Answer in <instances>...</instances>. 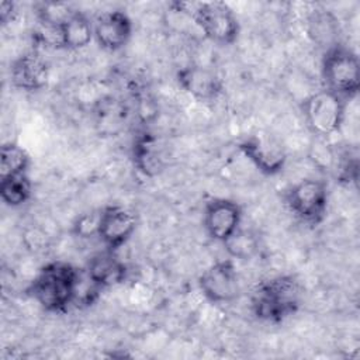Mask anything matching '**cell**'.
<instances>
[{
	"instance_id": "6da1fadb",
	"label": "cell",
	"mask_w": 360,
	"mask_h": 360,
	"mask_svg": "<svg viewBox=\"0 0 360 360\" xmlns=\"http://www.w3.org/2000/svg\"><path fill=\"white\" fill-rule=\"evenodd\" d=\"M82 271L68 262H49L30 283L28 295L46 312H65L75 304Z\"/></svg>"
},
{
	"instance_id": "7a4b0ae2",
	"label": "cell",
	"mask_w": 360,
	"mask_h": 360,
	"mask_svg": "<svg viewBox=\"0 0 360 360\" xmlns=\"http://www.w3.org/2000/svg\"><path fill=\"white\" fill-rule=\"evenodd\" d=\"M301 284L292 276H276L259 283L250 295L253 315L269 323H281L301 304Z\"/></svg>"
},
{
	"instance_id": "3957f363",
	"label": "cell",
	"mask_w": 360,
	"mask_h": 360,
	"mask_svg": "<svg viewBox=\"0 0 360 360\" xmlns=\"http://www.w3.org/2000/svg\"><path fill=\"white\" fill-rule=\"evenodd\" d=\"M184 13L193 20L205 38L221 46L232 45L238 41L240 25L233 10L224 1H181Z\"/></svg>"
},
{
	"instance_id": "277c9868",
	"label": "cell",
	"mask_w": 360,
	"mask_h": 360,
	"mask_svg": "<svg viewBox=\"0 0 360 360\" xmlns=\"http://www.w3.org/2000/svg\"><path fill=\"white\" fill-rule=\"evenodd\" d=\"M321 76L325 89L345 100L353 98L360 89V62L357 53L340 42L326 48L321 60Z\"/></svg>"
},
{
	"instance_id": "5b68a950",
	"label": "cell",
	"mask_w": 360,
	"mask_h": 360,
	"mask_svg": "<svg viewBox=\"0 0 360 360\" xmlns=\"http://www.w3.org/2000/svg\"><path fill=\"white\" fill-rule=\"evenodd\" d=\"M346 105L347 100L323 87L302 101L301 111L308 129L315 136L328 138L340 131Z\"/></svg>"
},
{
	"instance_id": "8992f818",
	"label": "cell",
	"mask_w": 360,
	"mask_h": 360,
	"mask_svg": "<svg viewBox=\"0 0 360 360\" xmlns=\"http://www.w3.org/2000/svg\"><path fill=\"white\" fill-rule=\"evenodd\" d=\"M288 211L302 224L316 226L328 212V184L315 177H304L294 183L284 195Z\"/></svg>"
},
{
	"instance_id": "52a82bcc",
	"label": "cell",
	"mask_w": 360,
	"mask_h": 360,
	"mask_svg": "<svg viewBox=\"0 0 360 360\" xmlns=\"http://www.w3.org/2000/svg\"><path fill=\"white\" fill-rule=\"evenodd\" d=\"M240 153L264 176H276L287 163V150L283 142L270 132H252L238 142Z\"/></svg>"
},
{
	"instance_id": "ba28073f",
	"label": "cell",
	"mask_w": 360,
	"mask_h": 360,
	"mask_svg": "<svg viewBox=\"0 0 360 360\" xmlns=\"http://www.w3.org/2000/svg\"><path fill=\"white\" fill-rule=\"evenodd\" d=\"M198 287L212 304L235 301L240 294V283L233 259H222L210 264L198 277Z\"/></svg>"
},
{
	"instance_id": "9c48e42d",
	"label": "cell",
	"mask_w": 360,
	"mask_h": 360,
	"mask_svg": "<svg viewBox=\"0 0 360 360\" xmlns=\"http://www.w3.org/2000/svg\"><path fill=\"white\" fill-rule=\"evenodd\" d=\"M243 210L231 198L212 197L205 201L202 210V226L207 235L219 243L226 242L242 224Z\"/></svg>"
},
{
	"instance_id": "30bf717a",
	"label": "cell",
	"mask_w": 360,
	"mask_h": 360,
	"mask_svg": "<svg viewBox=\"0 0 360 360\" xmlns=\"http://www.w3.org/2000/svg\"><path fill=\"white\" fill-rule=\"evenodd\" d=\"M136 224L134 211L120 204H110L100 210L97 236L105 249L117 252L131 239Z\"/></svg>"
},
{
	"instance_id": "8fae6325",
	"label": "cell",
	"mask_w": 360,
	"mask_h": 360,
	"mask_svg": "<svg viewBox=\"0 0 360 360\" xmlns=\"http://www.w3.org/2000/svg\"><path fill=\"white\" fill-rule=\"evenodd\" d=\"M179 86L193 98L201 103L218 100L225 89L224 79L212 68L190 63L176 72Z\"/></svg>"
},
{
	"instance_id": "7c38bea8",
	"label": "cell",
	"mask_w": 360,
	"mask_h": 360,
	"mask_svg": "<svg viewBox=\"0 0 360 360\" xmlns=\"http://www.w3.org/2000/svg\"><path fill=\"white\" fill-rule=\"evenodd\" d=\"M94 41L108 52H115L127 46L131 41L134 25L129 15L121 10L104 11L93 21Z\"/></svg>"
},
{
	"instance_id": "4fadbf2b",
	"label": "cell",
	"mask_w": 360,
	"mask_h": 360,
	"mask_svg": "<svg viewBox=\"0 0 360 360\" xmlns=\"http://www.w3.org/2000/svg\"><path fill=\"white\" fill-rule=\"evenodd\" d=\"M10 79L15 89L38 91L48 84L49 65L41 53L31 51L15 58L10 66Z\"/></svg>"
},
{
	"instance_id": "5bb4252c",
	"label": "cell",
	"mask_w": 360,
	"mask_h": 360,
	"mask_svg": "<svg viewBox=\"0 0 360 360\" xmlns=\"http://www.w3.org/2000/svg\"><path fill=\"white\" fill-rule=\"evenodd\" d=\"M86 276L100 290L122 284L128 276L127 264L117 256V252L104 248L93 255L84 269Z\"/></svg>"
},
{
	"instance_id": "9a60e30c",
	"label": "cell",
	"mask_w": 360,
	"mask_h": 360,
	"mask_svg": "<svg viewBox=\"0 0 360 360\" xmlns=\"http://www.w3.org/2000/svg\"><path fill=\"white\" fill-rule=\"evenodd\" d=\"M94 39L93 22L83 11L75 10L59 25V48L79 51L90 45Z\"/></svg>"
},
{
	"instance_id": "2e32d148",
	"label": "cell",
	"mask_w": 360,
	"mask_h": 360,
	"mask_svg": "<svg viewBox=\"0 0 360 360\" xmlns=\"http://www.w3.org/2000/svg\"><path fill=\"white\" fill-rule=\"evenodd\" d=\"M132 158L134 166L145 177H156L165 167L158 143L149 134H143L136 138L132 146Z\"/></svg>"
},
{
	"instance_id": "e0dca14e",
	"label": "cell",
	"mask_w": 360,
	"mask_h": 360,
	"mask_svg": "<svg viewBox=\"0 0 360 360\" xmlns=\"http://www.w3.org/2000/svg\"><path fill=\"white\" fill-rule=\"evenodd\" d=\"M32 195V183L27 173L0 179V197L8 207H21Z\"/></svg>"
},
{
	"instance_id": "ac0fdd59",
	"label": "cell",
	"mask_w": 360,
	"mask_h": 360,
	"mask_svg": "<svg viewBox=\"0 0 360 360\" xmlns=\"http://www.w3.org/2000/svg\"><path fill=\"white\" fill-rule=\"evenodd\" d=\"M338 21L325 10H316L308 18V35L314 42H318L326 48L338 44Z\"/></svg>"
},
{
	"instance_id": "d6986e66",
	"label": "cell",
	"mask_w": 360,
	"mask_h": 360,
	"mask_svg": "<svg viewBox=\"0 0 360 360\" xmlns=\"http://www.w3.org/2000/svg\"><path fill=\"white\" fill-rule=\"evenodd\" d=\"M31 165V158L28 152L14 142H7L1 145L0 149V179L27 173Z\"/></svg>"
},
{
	"instance_id": "ffe728a7",
	"label": "cell",
	"mask_w": 360,
	"mask_h": 360,
	"mask_svg": "<svg viewBox=\"0 0 360 360\" xmlns=\"http://www.w3.org/2000/svg\"><path fill=\"white\" fill-rule=\"evenodd\" d=\"M231 259L249 260L259 250V240L250 231L239 228L226 242L222 243Z\"/></svg>"
},
{
	"instance_id": "44dd1931",
	"label": "cell",
	"mask_w": 360,
	"mask_h": 360,
	"mask_svg": "<svg viewBox=\"0 0 360 360\" xmlns=\"http://www.w3.org/2000/svg\"><path fill=\"white\" fill-rule=\"evenodd\" d=\"M75 10L66 3H39L37 7V15L39 24L59 27Z\"/></svg>"
},
{
	"instance_id": "7402d4cb",
	"label": "cell",
	"mask_w": 360,
	"mask_h": 360,
	"mask_svg": "<svg viewBox=\"0 0 360 360\" xmlns=\"http://www.w3.org/2000/svg\"><path fill=\"white\" fill-rule=\"evenodd\" d=\"M100 101L101 103H98V107H97L98 124H101L103 128H110L111 125L121 124V121L125 118L124 105L112 97H108Z\"/></svg>"
},
{
	"instance_id": "603a6c76",
	"label": "cell",
	"mask_w": 360,
	"mask_h": 360,
	"mask_svg": "<svg viewBox=\"0 0 360 360\" xmlns=\"http://www.w3.org/2000/svg\"><path fill=\"white\" fill-rule=\"evenodd\" d=\"M98 222H100V210H93L89 212L80 214L72 226V232L76 238L90 239L97 236L98 233Z\"/></svg>"
},
{
	"instance_id": "cb8c5ba5",
	"label": "cell",
	"mask_w": 360,
	"mask_h": 360,
	"mask_svg": "<svg viewBox=\"0 0 360 360\" xmlns=\"http://www.w3.org/2000/svg\"><path fill=\"white\" fill-rule=\"evenodd\" d=\"M15 4L13 1H1L0 4V21L3 25L11 22L15 17Z\"/></svg>"
}]
</instances>
